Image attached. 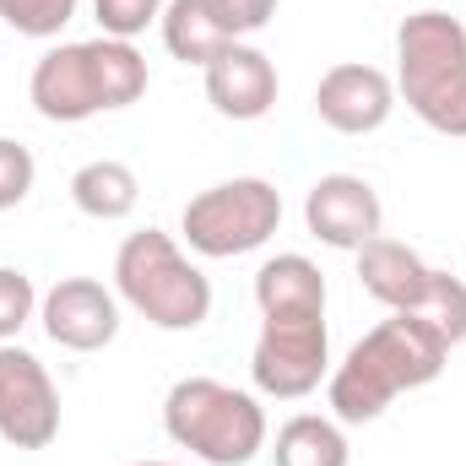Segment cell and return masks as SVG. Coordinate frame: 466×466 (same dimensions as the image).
<instances>
[{
	"label": "cell",
	"mask_w": 466,
	"mask_h": 466,
	"mask_svg": "<svg viewBox=\"0 0 466 466\" xmlns=\"http://www.w3.org/2000/svg\"><path fill=\"white\" fill-rule=\"evenodd\" d=\"M277 5H282V0H201V11L228 33L233 44H238V38H255L260 27H271Z\"/></svg>",
	"instance_id": "44dd1931"
},
{
	"label": "cell",
	"mask_w": 466,
	"mask_h": 466,
	"mask_svg": "<svg viewBox=\"0 0 466 466\" xmlns=\"http://www.w3.org/2000/svg\"><path fill=\"white\" fill-rule=\"evenodd\" d=\"M304 228L331 249H363L385 233V207L363 174H320L304 196Z\"/></svg>",
	"instance_id": "30bf717a"
},
{
	"label": "cell",
	"mask_w": 466,
	"mask_h": 466,
	"mask_svg": "<svg viewBox=\"0 0 466 466\" xmlns=\"http://www.w3.org/2000/svg\"><path fill=\"white\" fill-rule=\"evenodd\" d=\"M115 293L157 331H196L212 320V277L163 228L125 233L115 249Z\"/></svg>",
	"instance_id": "3957f363"
},
{
	"label": "cell",
	"mask_w": 466,
	"mask_h": 466,
	"mask_svg": "<svg viewBox=\"0 0 466 466\" xmlns=\"http://www.w3.org/2000/svg\"><path fill=\"white\" fill-rule=\"evenodd\" d=\"M201 76H207V104H212L223 119H238V125L266 119L271 109H277V93H282L271 55H266V49H255L249 38L228 44V49H223Z\"/></svg>",
	"instance_id": "7c38bea8"
},
{
	"label": "cell",
	"mask_w": 466,
	"mask_h": 466,
	"mask_svg": "<svg viewBox=\"0 0 466 466\" xmlns=\"http://www.w3.org/2000/svg\"><path fill=\"white\" fill-rule=\"evenodd\" d=\"M434 266L412 249V244H401V238H369L363 249H358V288L380 304V309H390V315H418L423 309V299H429V288H434Z\"/></svg>",
	"instance_id": "4fadbf2b"
},
{
	"label": "cell",
	"mask_w": 466,
	"mask_h": 466,
	"mask_svg": "<svg viewBox=\"0 0 466 466\" xmlns=\"http://www.w3.org/2000/svg\"><path fill=\"white\" fill-rule=\"evenodd\" d=\"M255 309L260 315H293V309H326V271L309 255H271L255 271Z\"/></svg>",
	"instance_id": "9a60e30c"
},
{
	"label": "cell",
	"mask_w": 466,
	"mask_h": 466,
	"mask_svg": "<svg viewBox=\"0 0 466 466\" xmlns=\"http://www.w3.org/2000/svg\"><path fill=\"white\" fill-rule=\"evenodd\" d=\"M163 5L168 0H93V16H98L104 38L136 44V33H147L152 22H163Z\"/></svg>",
	"instance_id": "ffe728a7"
},
{
	"label": "cell",
	"mask_w": 466,
	"mask_h": 466,
	"mask_svg": "<svg viewBox=\"0 0 466 466\" xmlns=\"http://www.w3.org/2000/svg\"><path fill=\"white\" fill-rule=\"evenodd\" d=\"M136 466H179V461H136Z\"/></svg>",
	"instance_id": "603a6c76"
},
{
	"label": "cell",
	"mask_w": 466,
	"mask_h": 466,
	"mask_svg": "<svg viewBox=\"0 0 466 466\" xmlns=\"http://www.w3.org/2000/svg\"><path fill=\"white\" fill-rule=\"evenodd\" d=\"M277 228H282V190L271 179H260V174L223 179V185L190 196L185 212H179V238L201 260L249 255V249L271 244Z\"/></svg>",
	"instance_id": "8992f818"
},
{
	"label": "cell",
	"mask_w": 466,
	"mask_h": 466,
	"mask_svg": "<svg viewBox=\"0 0 466 466\" xmlns=\"http://www.w3.org/2000/svg\"><path fill=\"white\" fill-rule=\"evenodd\" d=\"M27 320H38V288L22 266H0V342H16Z\"/></svg>",
	"instance_id": "d6986e66"
},
{
	"label": "cell",
	"mask_w": 466,
	"mask_h": 466,
	"mask_svg": "<svg viewBox=\"0 0 466 466\" xmlns=\"http://www.w3.org/2000/svg\"><path fill=\"white\" fill-rule=\"evenodd\" d=\"M33 179H38L33 152H27L16 136H0V212L22 207V201L33 196Z\"/></svg>",
	"instance_id": "7402d4cb"
},
{
	"label": "cell",
	"mask_w": 466,
	"mask_h": 466,
	"mask_svg": "<svg viewBox=\"0 0 466 466\" xmlns=\"http://www.w3.org/2000/svg\"><path fill=\"white\" fill-rule=\"evenodd\" d=\"M451 342L418 320V315H390L374 331H363L348 348V358L326 374V401L337 423H374L396 396L423 390L445 374Z\"/></svg>",
	"instance_id": "6da1fadb"
},
{
	"label": "cell",
	"mask_w": 466,
	"mask_h": 466,
	"mask_svg": "<svg viewBox=\"0 0 466 466\" xmlns=\"http://www.w3.org/2000/svg\"><path fill=\"white\" fill-rule=\"evenodd\" d=\"M38 326L66 352H104L119 337V293L98 277H60L38 299Z\"/></svg>",
	"instance_id": "9c48e42d"
},
{
	"label": "cell",
	"mask_w": 466,
	"mask_h": 466,
	"mask_svg": "<svg viewBox=\"0 0 466 466\" xmlns=\"http://www.w3.org/2000/svg\"><path fill=\"white\" fill-rule=\"evenodd\" d=\"M271 461L277 466H348V434L337 418H320V412H299L277 429V445H271Z\"/></svg>",
	"instance_id": "2e32d148"
},
{
	"label": "cell",
	"mask_w": 466,
	"mask_h": 466,
	"mask_svg": "<svg viewBox=\"0 0 466 466\" xmlns=\"http://www.w3.org/2000/svg\"><path fill=\"white\" fill-rule=\"evenodd\" d=\"M82 0H0V22L22 38H60Z\"/></svg>",
	"instance_id": "ac0fdd59"
},
{
	"label": "cell",
	"mask_w": 466,
	"mask_h": 466,
	"mask_svg": "<svg viewBox=\"0 0 466 466\" xmlns=\"http://www.w3.org/2000/svg\"><path fill=\"white\" fill-rule=\"evenodd\" d=\"M141 201V179L119 157H93L71 174V207L93 223H125Z\"/></svg>",
	"instance_id": "5bb4252c"
},
{
	"label": "cell",
	"mask_w": 466,
	"mask_h": 466,
	"mask_svg": "<svg viewBox=\"0 0 466 466\" xmlns=\"http://www.w3.org/2000/svg\"><path fill=\"white\" fill-rule=\"evenodd\" d=\"M163 434L207 466H249L266 451V407L212 374H185L163 396Z\"/></svg>",
	"instance_id": "5b68a950"
},
{
	"label": "cell",
	"mask_w": 466,
	"mask_h": 466,
	"mask_svg": "<svg viewBox=\"0 0 466 466\" xmlns=\"http://www.w3.org/2000/svg\"><path fill=\"white\" fill-rule=\"evenodd\" d=\"M60 434V390L49 369L16 342H0V440L11 451H49Z\"/></svg>",
	"instance_id": "ba28073f"
},
{
	"label": "cell",
	"mask_w": 466,
	"mask_h": 466,
	"mask_svg": "<svg viewBox=\"0 0 466 466\" xmlns=\"http://www.w3.org/2000/svg\"><path fill=\"white\" fill-rule=\"evenodd\" d=\"M315 115H320V125H331L337 136H374L385 119L396 115V82L380 66L342 60V66H331L320 76Z\"/></svg>",
	"instance_id": "8fae6325"
},
{
	"label": "cell",
	"mask_w": 466,
	"mask_h": 466,
	"mask_svg": "<svg viewBox=\"0 0 466 466\" xmlns=\"http://www.w3.org/2000/svg\"><path fill=\"white\" fill-rule=\"evenodd\" d=\"M396 98L440 136H466V22L412 11L396 27Z\"/></svg>",
	"instance_id": "277c9868"
},
{
	"label": "cell",
	"mask_w": 466,
	"mask_h": 466,
	"mask_svg": "<svg viewBox=\"0 0 466 466\" xmlns=\"http://www.w3.org/2000/svg\"><path fill=\"white\" fill-rule=\"evenodd\" d=\"M331 374V331L326 309H293V315H260V337L249 352V380L271 401H304Z\"/></svg>",
	"instance_id": "52a82bcc"
},
{
	"label": "cell",
	"mask_w": 466,
	"mask_h": 466,
	"mask_svg": "<svg viewBox=\"0 0 466 466\" xmlns=\"http://www.w3.org/2000/svg\"><path fill=\"white\" fill-rule=\"evenodd\" d=\"M147 55L125 38H76L38 55L27 76V104L49 125H82L93 115L130 109L147 93Z\"/></svg>",
	"instance_id": "7a4b0ae2"
},
{
	"label": "cell",
	"mask_w": 466,
	"mask_h": 466,
	"mask_svg": "<svg viewBox=\"0 0 466 466\" xmlns=\"http://www.w3.org/2000/svg\"><path fill=\"white\" fill-rule=\"evenodd\" d=\"M163 49L174 55V60H185V66H196V71H207L223 49H228L233 38L201 11V0H168L163 5Z\"/></svg>",
	"instance_id": "e0dca14e"
}]
</instances>
